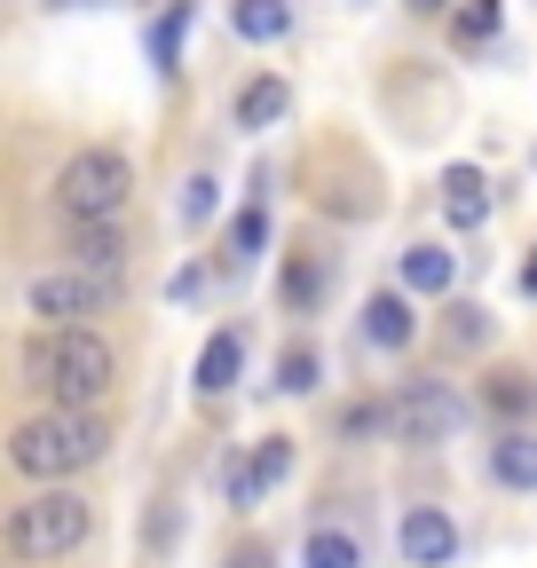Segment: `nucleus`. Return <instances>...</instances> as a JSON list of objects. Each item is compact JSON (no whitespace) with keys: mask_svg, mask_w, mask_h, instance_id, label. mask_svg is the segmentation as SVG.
<instances>
[{"mask_svg":"<svg viewBox=\"0 0 537 568\" xmlns=\"http://www.w3.org/2000/svg\"><path fill=\"white\" fill-rule=\"evenodd\" d=\"M17 364H24V387L48 395L55 410H95L119 379V355L103 332H32Z\"/></svg>","mask_w":537,"mask_h":568,"instance_id":"obj_1","label":"nucleus"},{"mask_svg":"<svg viewBox=\"0 0 537 568\" xmlns=\"http://www.w3.org/2000/svg\"><path fill=\"white\" fill-rule=\"evenodd\" d=\"M111 450V426L95 418V410H40V418H24L17 435H9V466L24 474V481H72L80 466H95Z\"/></svg>","mask_w":537,"mask_h":568,"instance_id":"obj_2","label":"nucleus"},{"mask_svg":"<svg viewBox=\"0 0 537 568\" xmlns=\"http://www.w3.org/2000/svg\"><path fill=\"white\" fill-rule=\"evenodd\" d=\"M134 197V166L126 151H111V142H95V151H72L55 174V205L72 230H119V213Z\"/></svg>","mask_w":537,"mask_h":568,"instance_id":"obj_3","label":"nucleus"},{"mask_svg":"<svg viewBox=\"0 0 537 568\" xmlns=\"http://www.w3.org/2000/svg\"><path fill=\"white\" fill-rule=\"evenodd\" d=\"M88 529H95V506L80 489H40V497H24V506H9V552L17 560H63V552H80L88 545Z\"/></svg>","mask_w":537,"mask_h":568,"instance_id":"obj_4","label":"nucleus"},{"mask_svg":"<svg viewBox=\"0 0 537 568\" xmlns=\"http://www.w3.org/2000/svg\"><path fill=\"white\" fill-rule=\"evenodd\" d=\"M32 316H40V332H88V316H103L111 301H119V284H103V276H80V268H48V276H32Z\"/></svg>","mask_w":537,"mask_h":568,"instance_id":"obj_5","label":"nucleus"},{"mask_svg":"<svg viewBox=\"0 0 537 568\" xmlns=\"http://www.w3.org/2000/svg\"><path fill=\"white\" fill-rule=\"evenodd\" d=\"M458 395L443 387V379H412V387H403L387 410H379V426H387V435L395 443H412V450H435V443H450L458 435Z\"/></svg>","mask_w":537,"mask_h":568,"instance_id":"obj_6","label":"nucleus"},{"mask_svg":"<svg viewBox=\"0 0 537 568\" xmlns=\"http://www.w3.org/2000/svg\"><path fill=\"white\" fill-rule=\"evenodd\" d=\"M395 537H403V560H419V568H443V560L458 552V529H450V514H435V506H412Z\"/></svg>","mask_w":537,"mask_h":568,"instance_id":"obj_7","label":"nucleus"},{"mask_svg":"<svg viewBox=\"0 0 537 568\" xmlns=\"http://www.w3.org/2000/svg\"><path fill=\"white\" fill-rule=\"evenodd\" d=\"M443 222H450V230H483V222H490V190H483L475 166H450V174H443Z\"/></svg>","mask_w":537,"mask_h":568,"instance_id":"obj_8","label":"nucleus"},{"mask_svg":"<svg viewBox=\"0 0 537 568\" xmlns=\"http://www.w3.org/2000/svg\"><path fill=\"white\" fill-rule=\"evenodd\" d=\"M237 364H245V339H237V332H214L206 347H197V379H190V387H197V395H230V387H237Z\"/></svg>","mask_w":537,"mask_h":568,"instance_id":"obj_9","label":"nucleus"},{"mask_svg":"<svg viewBox=\"0 0 537 568\" xmlns=\"http://www.w3.org/2000/svg\"><path fill=\"white\" fill-rule=\"evenodd\" d=\"M285 474H293V443H261V450H253V458L237 466L230 497H237V506H253V497H261V489H277Z\"/></svg>","mask_w":537,"mask_h":568,"instance_id":"obj_10","label":"nucleus"},{"mask_svg":"<svg viewBox=\"0 0 537 568\" xmlns=\"http://www.w3.org/2000/svg\"><path fill=\"white\" fill-rule=\"evenodd\" d=\"M364 339L372 347H412V301H403V293H372L364 301Z\"/></svg>","mask_w":537,"mask_h":568,"instance_id":"obj_11","label":"nucleus"},{"mask_svg":"<svg viewBox=\"0 0 537 568\" xmlns=\"http://www.w3.org/2000/svg\"><path fill=\"white\" fill-rule=\"evenodd\" d=\"M119 230H72V261L63 268H80V276H103V284H119Z\"/></svg>","mask_w":537,"mask_h":568,"instance_id":"obj_12","label":"nucleus"},{"mask_svg":"<svg viewBox=\"0 0 537 568\" xmlns=\"http://www.w3.org/2000/svg\"><path fill=\"white\" fill-rule=\"evenodd\" d=\"M285 111H293V88H285V80H245V88H237V126H253V134L277 126Z\"/></svg>","mask_w":537,"mask_h":568,"instance_id":"obj_13","label":"nucleus"},{"mask_svg":"<svg viewBox=\"0 0 537 568\" xmlns=\"http://www.w3.org/2000/svg\"><path fill=\"white\" fill-rule=\"evenodd\" d=\"M230 24H237V40L268 48V40H285V32H293V9H285V0H237Z\"/></svg>","mask_w":537,"mask_h":568,"instance_id":"obj_14","label":"nucleus"},{"mask_svg":"<svg viewBox=\"0 0 537 568\" xmlns=\"http://www.w3.org/2000/svg\"><path fill=\"white\" fill-rule=\"evenodd\" d=\"M450 276H458L450 245H412L403 253V284H412V293H450Z\"/></svg>","mask_w":537,"mask_h":568,"instance_id":"obj_15","label":"nucleus"},{"mask_svg":"<svg viewBox=\"0 0 537 568\" xmlns=\"http://www.w3.org/2000/svg\"><path fill=\"white\" fill-rule=\"evenodd\" d=\"M490 474H498L506 489H537V435H506V443H490Z\"/></svg>","mask_w":537,"mask_h":568,"instance_id":"obj_16","label":"nucleus"},{"mask_svg":"<svg viewBox=\"0 0 537 568\" xmlns=\"http://www.w3.org/2000/svg\"><path fill=\"white\" fill-rule=\"evenodd\" d=\"M190 17H197V0H174V9L151 24V55H159V71L182 63V32H190Z\"/></svg>","mask_w":537,"mask_h":568,"instance_id":"obj_17","label":"nucleus"},{"mask_svg":"<svg viewBox=\"0 0 537 568\" xmlns=\"http://www.w3.org/2000/svg\"><path fill=\"white\" fill-rule=\"evenodd\" d=\"M490 410H498V418H537V387H529L521 372H498V379H490Z\"/></svg>","mask_w":537,"mask_h":568,"instance_id":"obj_18","label":"nucleus"},{"mask_svg":"<svg viewBox=\"0 0 537 568\" xmlns=\"http://www.w3.org/2000/svg\"><path fill=\"white\" fill-rule=\"evenodd\" d=\"M261 245H268V205L253 197V205L237 213V222H230V261H253Z\"/></svg>","mask_w":537,"mask_h":568,"instance_id":"obj_19","label":"nucleus"},{"mask_svg":"<svg viewBox=\"0 0 537 568\" xmlns=\"http://www.w3.org/2000/svg\"><path fill=\"white\" fill-rule=\"evenodd\" d=\"M308 568H356V537L348 529H316L308 537Z\"/></svg>","mask_w":537,"mask_h":568,"instance_id":"obj_20","label":"nucleus"},{"mask_svg":"<svg viewBox=\"0 0 537 568\" xmlns=\"http://www.w3.org/2000/svg\"><path fill=\"white\" fill-rule=\"evenodd\" d=\"M498 32V0H458V40H490Z\"/></svg>","mask_w":537,"mask_h":568,"instance_id":"obj_21","label":"nucleus"},{"mask_svg":"<svg viewBox=\"0 0 537 568\" xmlns=\"http://www.w3.org/2000/svg\"><path fill=\"white\" fill-rule=\"evenodd\" d=\"M277 387H285V395H308V387H316V355H308V347H293L285 364H277Z\"/></svg>","mask_w":537,"mask_h":568,"instance_id":"obj_22","label":"nucleus"},{"mask_svg":"<svg viewBox=\"0 0 537 568\" xmlns=\"http://www.w3.org/2000/svg\"><path fill=\"white\" fill-rule=\"evenodd\" d=\"M443 332H450V347H483V339H490L483 308H450V324H443Z\"/></svg>","mask_w":537,"mask_h":568,"instance_id":"obj_23","label":"nucleus"},{"mask_svg":"<svg viewBox=\"0 0 537 568\" xmlns=\"http://www.w3.org/2000/svg\"><path fill=\"white\" fill-rule=\"evenodd\" d=\"M214 205H222V197H214V182L197 174V182L182 190V222H190V230H197V222H214Z\"/></svg>","mask_w":537,"mask_h":568,"instance_id":"obj_24","label":"nucleus"},{"mask_svg":"<svg viewBox=\"0 0 537 568\" xmlns=\"http://www.w3.org/2000/svg\"><path fill=\"white\" fill-rule=\"evenodd\" d=\"M285 301H293V308H308V301H316V261H293V276H285Z\"/></svg>","mask_w":537,"mask_h":568,"instance_id":"obj_25","label":"nucleus"},{"mask_svg":"<svg viewBox=\"0 0 537 568\" xmlns=\"http://www.w3.org/2000/svg\"><path fill=\"white\" fill-rule=\"evenodd\" d=\"M230 568H268V545H237V552H230Z\"/></svg>","mask_w":537,"mask_h":568,"instance_id":"obj_26","label":"nucleus"},{"mask_svg":"<svg viewBox=\"0 0 537 568\" xmlns=\"http://www.w3.org/2000/svg\"><path fill=\"white\" fill-rule=\"evenodd\" d=\"M521 284H529V293H537V261H529V268H521Z\"/></svg>","mask_w":537,"mask_h":568,"instance_id":"obj_27","label":"nucleus"},{"mask_svg":"<svg viewBox=\"0 0 537 568\" xmlns=\"http://www.w3.org/2000/svg\"><path fill=\"white\" fill-rule=\"evenodd\" d=\"M412 9H450V0H412Z\"/></svg>","mask_w":537,"mask_h":568,"instance_id":"obj_28","label":"nucleus"}]
</instances>
